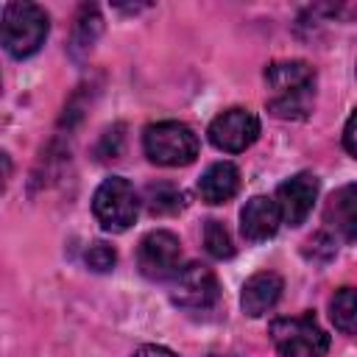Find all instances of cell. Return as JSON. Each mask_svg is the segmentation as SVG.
<instances>
[{
	"mask_svg": "<svg viewBox=\"0 0 357 357\" xmlns=\"http://www.w3.org/2000/svg\"><path fill=\"white\" fill-rule=\"evenodd\" d=\"M237 187H240V170L231 162H215L198 178V195L206 204H223V201H229L237 192Z\"/></svg>",
	"mask_w": 357,
	"mask_h": 357,
	"instance_id": "13",
	"label": "cell"
},
{
	"mask_svg": "<svg viewBox=\"0 0 357 357\" xmlns=\"http://www.w3.org/2000/svg\"><path fill=\"white\" fill-rule=\"evenodd\" d=\"M315 198H318V178L312 173H298V176H290L287 181L279 184L273 201L279 206L282 220L290 226H298L312 212Z\"/></svg>",
	"mask_w": 357,
	"mask_h": 357,
	"instance_id": "9",
	"label": "cell"
},
{
	"mask_svg": "<svg viewBox=\"0 0 357 357\" xmlns=\"http://www.w3.org/2000/svg\"><path fill=\"white\" fill-rule=\"evenodd\" d=\"M218 296H220L218 279H215V273L206 265L190 262V265H184L170 279V298L181 310L204 312V310H209V307L218 304Z\"/></svg>",
	"mask_w": 357,
	"mask_h": 357,
	"instance_id": "6",
	"label": "cell"
},
{
	"mask_svg": "<svg viewBox=\"0 0 357 357\" xmlns=\"http://www.w3.org/2000/svg\"><path fill=\"white\" fill-rule=\"evenodd\" d=\"M204 245L218 259H229L234 254L231 237H229V231H226V226L220 220H206V226H204Z\"/></svg>",
	"mask_w": 357,
	"mask_h": 357,
	"instance_id": "16",
	"label": "cell"
},
{
	"mask_svg": "<svg viewBox=\"0 0 357 357\" xmlns=\"http://www.w3.org/2000/svg\"><path fill=\"white\" fill-rule=\"evenodd\" d=\"M137 192L134 187L120 178V176H112L106 178L95 195H92V212L98 218V223L106 229V231H126L134 218H137Z\"/></svg>",
	"mask_w": 357,
	"mask_h": 357,
	"instance_id": "5",
	"label": "cell"
},
{
	"mask_svg": "<svg viewBox=\"0 0 357 357\" xmlns=\"http://www.w3.org/2000/svg\"><path fill=\"white\" fill-rule=\"evenodd\" d=\"M84 259H86V265H89L92 271L103 273V271H112V268H114L117 254H114V248H112V245H106V243H100V240H98V243H92V245L86 248Z\"/></svg>",
	"mask_w": 357,
	"mask_h": 357,
	"instance_id": "17",
	"label": "cell"
},
{
	"mask_svg": "<svg viewBox=\"0 0 357 357\" xmlns=\"http://www.w3.org/2000/svg\"><path fill=\"white\" fill-rule=\"evenodd\" d=\"M329 318L332 324L346 332L357 335V287H340L329 301Z\"/></svg>",
	"mask_w": 357,
	"mask_h": 357,
	"instance_id": "14",
	"label": "cell"
},
{
	"mask_svg": "<svg viewBox=\"0 0 357 357\" xmlns=\"http://www.w3.org/2000/svg\"><path fill=\"white\" fill-rule=\"evenodd\" d=\"M279 223H282L279 206L273 198H265V195H254L251 201H245V206L240 212V231L251 243H262V240L273 237Z\"/></svg>",
	"mask_w": 357,
	"mask_h": 357,
	"instance_id": "10",
	"label": "cell"
},
{
	"mask_svg": "<svg viewBox=\"0 0 357 357\" xmlns=\"http://www.w3.org/2000/svg\"><path fill=\"white\" fill-rule=\"evenodd\" d=\"M47 14L33 3H8L3 8V47L14 59L33 56L47 36Z\"/></svg>",
	"mask_w": 357,
	"mask_h": 357,
	"instance_id": "2",
	"label": "cell"
},
{
	"mask_svg": "<svg viewBox=\"0 0 357 357\" xmlns=\"http://www.w3.org/2000/svg\"><path fill=\"white\" fill-rule=\"evenodd\" d=\"M271 340L282 357H324L329 349V335L312 315L276 318L271 324Z\"/></svg>",
	"mask_w": 357,
	"mask_h": 357,
	"instance_id": "4",
	"label": "cell"
},
{
	"mask_svg": "<svg viewBox=\"0 0 357 357\" xmlns=\"http://www.w3.org/2000/svg\"><path fill=\"white\" fill-rule=\"evenodd\" d=\"M137 265H139L142 276H148V279H156V282L173 279L181 271L178 237L165 231V229L145 234L139 243V251H137Z\"/></svg>",
	"mask_w": 357,
	"mask_h": 357,
	"instance_id": "7",
	"label": "cell"
},
{
	"mask_svg": "<svg viewBox=\"0 0 357 357\" xmlns=\"http://www.w3.org/2000/svg\"><path fill=\"white\" fill-rule=\"evenodd\" d=\"M324 223L343 240H357V184L337 187L326 206H324Z\"/></svg>",
	"mask_w": 357,
	"mask_h": 357,
	"instance_id": "12",
	"label": "cell"
},
{
	"mask_svg": "<svg viewBox=\"0 0 357 357\" xmlns=\"http://www.w3.org/2000/svg\"><path fill=\"white\" fill-rule=\"evenodd\" d=\"M134 357H178V354H173V351L165 349V346H139V349L134 351Z\"/></svg>",
	"mask_w": 357,
	"mask_h": 357,
	"instance_id": "19",
	"label": "cell"
},
{
	"mask_svg": "<svg viewBox=\"0 0 357 357\" xmlns=\"http://www.w3.org/2000/svg\"><path fill=\"white\" fill-rule=\"evenodd\" d=\"M142 148L153 165L181 167L198 156V137L192 134L190 126L176 123V120H165V123H153L145 128Z\"/></svg>",
	"mask_w": 357,
	"mask_h": 357,
	"instance_id": "3",
	"label": "cell"
},
{
	"mask_svg": "<svg viewBox=\"0 0 357 357\" xmlns=\"http://www.w3.org/2000/svg\"><path fill=\"white\" fill-rule=\"evenodd\" d=\"M282 287H284V282H282L279 273H273V271H259V273H254L251 279H245L243 293H240V307H243V312L251 315V318L265 315V312L273 310V304L279 301Z\"/></svg>",
	"mask_w": 357,
	"mask_h": 357,
	"instance_id": "11",
	"label": "cell"
},
{
	"mask_svg": "<svg viewBox=\"0 0 357 357\" xmlns=\"http://www.w3.org/2000/svg\"><path fill=\"white\" fill-rule=\"evenodd\" d=\"M268 112L282 120H301L310 114L315 98V70L307 61H273L265 70Z\"/></svg>",
	"mask_w": 357,
	"mask_h": 357,
	"instance_id": "1",
	"label": "cell"
},
{
	"mask_svg": "<svg viewBox=\"0 0 357 357\" xmlns=\"http://www.w3.org/2000/svg\"><path fill=\"white\" fill-rule=\"evenodd\" d=\"M343 148L357 159V109H354L351 117L346 120V128H343Z\"/></svg>",
	"mask_w": 357,
	"mask_h": 357,
	"instance_id": "18",
	"label": "cell"
},
{
	"mask_svg": "<svg viewBox=\"0 0 357 357\" xmlns=\"http://www.w3.org/2000/svg\"><path fill=\"white\" fill-rule=\"evenodd\" d=\"M181 190H176L173 184H151L148 187V209L153 215H170L181 209Z\"/></svg>",
	"mask_w": 357,
	"mask_h": 357,
	"instance_id": "15",
	"label": "cell"
},
{
	"mask_svg": "<svg viewBox=\"0 0 357 357\" xmlns=\"http://www.w3.org/2000/svg\"><path fill=\"white\" fill-rule=\"evenodd\" d=\"M257 137H259V120H257V114L248 112V109H240V106L220 112L209 123V142L218 151H226V153L245 151Z\"/></svg>",
	"mask_w": 357,
	"mask_h": 357,
	"instance_id": "8",
	"label": "cell"
}]
</instances>
